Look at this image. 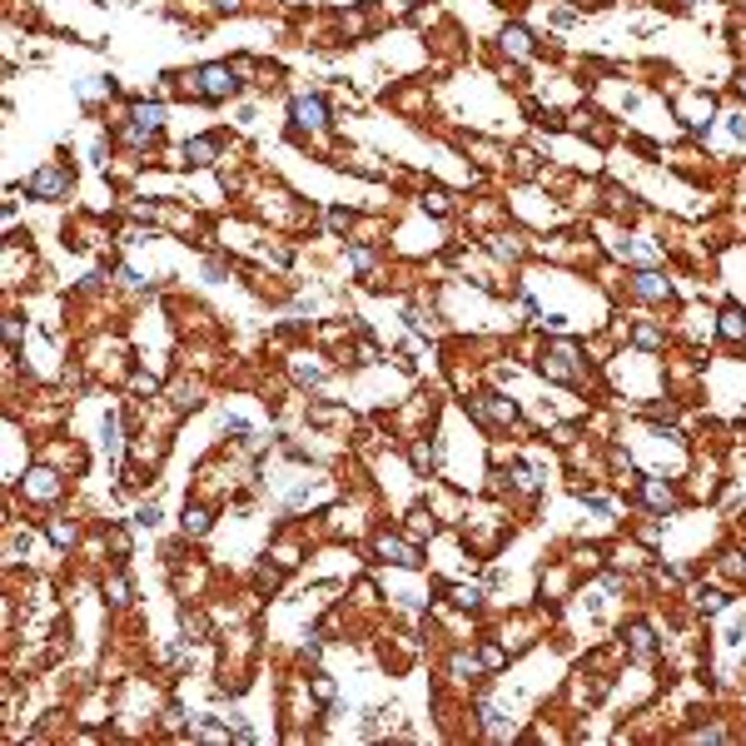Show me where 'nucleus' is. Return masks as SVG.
<instances>
[{
  "instance_id": "1",
  "label": "nucleus",
  "mask_w": 746,
  "mask_h": 746,
  "mask_svg": "<svg viewBox=\"0 0 746 746\" xmlns=\"http://www.w3.org/2000/svg\"><path fill=\"white\" fill-rule=\"evenodd\" d=\"M30 195L35 199H70V169H60V164L35 169L30 175Z\"/></svg>"
},
{
  "instance_id": "2",
  "label": "nucleus",
  "mask_w": 746,
  "mask_h": 746,
  "mask_svg": "<svg viewBox=\"0 0 746 746\" xmlns=\"http://www.w3.org/2000/svg\"><path fill=\"white\" fill-rule=\"evenodd\" d=\"M195 80H199L195 90H199L204 100H229L234 90H239V75H234L229 65H204V70H199Z\"/></svg>"
},
{
  "instance_id": "3",
  "label": "nucleus",
  "mask_w": 746,
  "mask_h": 746,
  "mask_svg": "<svg viewBox=\"0 0 746 746\" xmlns=\"http://www.w3.org/2000/svg\"><path fill=\"white\" fill-rule=\"evenodd\" d=\"M378 558H383V562H398V567H418V547L383 532V538H378Z\"/></svg>"
},
{
  "instance_id": "4",
  "label": "nucleus",
  "mask_w": 746,
  "mask_h": 746,
  "mask_svg": "<svg viewBox=\"0 0 746 746\" xmlns=\"http://www.w3.org/2000/svg\"><path fill=\"white\" fill-rule=\"evenodd\" d=\"M294 120L298 124H329V105L318 100V95H298L294 100Z\"/></svg>"
},
{
  "instance_id": "5",
  "label": "nucleus",
  "mask_w": 746,
  "mask_h": 746,
  "mask_svg": "<svg viewBox=\"0 0 746 746\" xmlns=\"http://www.w3.org/2000/svg\"><path fill=\"white\" fill-rule=\"evenodd\" d=\"M642 503L657 507V513H667V507H677V493L667 483H657V478H642Z\"/></svg>"
},
{
  "instance_id": "6",
  "label": "nucleus",
  "mask_w": 746,
  "mask_h": 746,
  "mask_svg": "<svg viewBox=\"0 0 746 746\" xmlns=\"http://www.w3.org/2000/svg\"><path fill=\"white\" fill-rule=\"evenodd\" d=\"M632 289L642 294V298H667V294H672V284H667V279H662V274H657V269H642V274H637V284H632Z\"/></svg>"
},
{
  "instance_id": "7",
  "label": "nucleus",
  "mask_w": 746,
  "mask_h": 746,
  "mask_svg": "<svg viewBox=\"0 0 746 746\" xmlns=\"http://www.w3.org/2000/svg\"><path fill=\"white\" fill-rule=\"evenodd\" d=\"M160 120H164V105H149V100H140V105H135V130L155 135V130H160Z\"/></svg>"
},
{
  "instance_id": "8",
  "label": "nucleus",
  "mask_w": 746,
  "mask_h": 746,
  "mask_svg": "<svg viewBox=\"0 0 746 746\" xmlns=\"http://www.w3.org/2000/svg\"><path fill=\"white\" fill-rule=\"evenodd\" d=\"M184 160H189V164H215V140H209V135H195V140L184 144Z\"/></svg>"
},
{
  "instance_id": "9",
  "label": "nucleus",
  "mask_w": 746,
  "mask_h": 746,
  "mask_svg": "<svg viewBox=\"0 0 746 746\" xmlns=\"http://www.w3.org/2000/svg\"><path fill=\"white\" fill-rule=\"evenodd\" d=\"M503 50H507V55H532V35H527L523 25H507V30H503Z\"/></svg>"
},
{
  "instance_id": "10",
  "label": "nucleus",
  "mask_w": 746,
  "mask_h": 746,
  "mask_svg": "<svg viewBox=\"0 0 746 746\" xmlns=\"http://www.w3.org/2000/svg\"><path fill=\"white\" fill-rule=\"evenodd\" d=\"M721 338H746V314L736 304L721 309Z\"/></svg>"
},
{
  "instance_id": "11",
  "label": "nucleus",
  "mask_w": 746,
  "mask_h": 746,
  "mask_svg": "<svg viewBox=\"0 0 746 746\" xmlns=\"http://www.w3.org/2000/svg\"><path fill=\"white\" fill-rule=\"evenodd\" d=\"M627 637H632V652H637V657H652V632H647L642 622H637Z\"/></svg>"
},
{
  "instance_id": "12",
  "label": "nucleus",
  "mask_w": 746,
  "mask_h": 746,
  "mask_svg": "<svg viewBox=\"0 0 746 746\" xmlns=\"http://www.w3.org/2000/svg\"><path fill=\"white\" fill-rule=\"evenodd\" d=\"M204 527H209V513H204V507H184V532H195V538H199Z\"/></svg>"
},
{
  "instance_id": "13",
  "label": "nucleus",
  "mask_w": 746,
  "mask_h": 746,
  "mask_svg": "<svg viewBox=\"0 0 746 746\" xmlns=\"http://www.w3.org/2000/svg\"><path fill=\"white\" fill-rule=\"evenodd\" d=\"M632 338H637L642 349H662V333H657L652 324H637V329H632Z\"/></svg>"
},
{
  "instance_id": "14",
  "label": "nucleus",
  "mask_w": 746,
  "mask_h": 746,
  "mask_svg": "<svg viewBox=\"0 0 746 746\" xmlns=\"http://www.w3.org/2000/svg\"><path fill=\"white\" fill-rule=\"evenodd\" d=\"M518 175H523V179L538 175V155H532V149H518Z\"/></svg>"
},
{
  "instance_id": "15",
  "label": "nucleus",
  "mask_w": 746,
  "mask_h": 746,
  "mask_svg": "<svg viewBox=\"0 0 746 746\" xmlns=\"http://www.w3.org/2000/svg\"><path fill=\"white\" fill-rule=\"evenodd\" d=\"M30 493H35V498H55V483H50V473H35Z\"/></svg>"
},
{
  "instance_id": "16",
  "label": "nucleus",
  "mask_w": 746,
  "mask_h": 746,
  "mask_svg": "<svg viewBox=\"0 0 746 746\" xmlns=\"http://www.w3.org/2000/svg\"><path fill=\"white\" fill-rule=\"evenodd\" d=\"M135 523H140V527H155V523H160V507H155V503H144L140 513H135Z\"/></svg>"
},
{
  "instance_id": "17",
  "label": "nucleus",
  "mask_w": 746,
  "mask_h": 746,
  "mask_svg": "<svg viewBox=\"0 0 746 746\" xmlns=\"http://www.w3.org/2000/svg\"><path fill=\"white\" fill-rule=\"evenodd\" d=\"M423 209H433V215H443V209H448V195H443V189H433V195H423Z\"/></svg>"
},
{
  "instance_id": "18",
  "label": "nucleus",
  "mask_w": 746,
  "mask_h": 746,
  "mask_svg": "<svg viewBox=\"0 0 746 746\" xmlns=\"http://www.w3.org/2000/svg\"><path fill=\"white\" fill-rule=\"evenodd\" d=\"M50 538H55L60 547H65V542L75 538V527H70V523H50Z\"/></svg>"
},
{
  "instance_id": "19",
  "label": "nucleus",
  "mask_w": 746,
  "mask_h": 746,
  "mask_svg": "<svg viewBox=\"0 0 746 746\" xmlns=\"http://www.w3.org/2000/svg\"><path fill=\"white\" fill-rule=\"evenodd\" d=\"M224 428L239 438V443H249V423H244V418H224Z\"/></svg>"
},
{
  "instance_id": "20",
  "label": "nucleus",
  "mask_w": 746,
  "mask_h": 746,
  "mask_svg": "<svg viewBox=\"0 0 746 746\" xmlns=\"http://www.w3.org/2000/svg\"><path fill=\"white\" fill-rule=\"evenodd\" d=\"M701 607H707V612H721V607H727V597H721V592H701Z\"/></svg>"
},
{
  "instance_id": "21",
  "label": "nucleus",
  "mask_w": 746,
  "mask_h": 746,
  "mask_svg": "<svg viewBox=\"0 0 746 746\" xmlns=\"http://www.w3.org/2000/svg\"><path fill=\"white\" fill-rule=\"evenodd\" d=\"M413 463H418V468H433L438 453H433V448H413Z\"/></svg>"
},
{
  "instance_id": "22",
  "label": "nucleus",
  "mask_w": 746,
  "mask_h": 746,
  "mask_svg": "<svg viewBox=\"0 0 746 746\" xmlns=\"http://www.w3.org/2000/svg\"><path fill=\"white\" fill-rule=\"evenodd\" d=\"M493 254H503V259H518L523 249H518V244H507V239H493Z\"/></svg>"
},
{
  "instance_id": "23",
  "label": "nucleus",
  "mask_w": 746,
  "mask_h": 746,
  "mask_svg": "<svg viewBox=\"0 0 746 746\" xmlns=\"http://www.w3.org/2000/svg\"><path fill=\"white\" fill-rule=\"evenodd\" d=\"M572 20H578V10H567V6L552 10V25H572Z\"/></svg>"
},
{
  "instance_id": "24",
  "label": "nucleus",
  "mask_w": 746,
  "mask_h": 746,
  "mask_svg": "<svg viewBox=\"0 0 746 746\" xmlns=\"http://www.w3.org/2000/svg\"><path fill=\"white\" fill-rule=\"evenodd\" d=\"M453 602H458V607H473V602H478V592H473V587H458V592H453Z\"/></svg>"
},
{
  "instance_id": "25",
  "label": "nucleus",
  "mask_w": 746,
  "mask_h": 746,
  "mask_svg": "<svg viewBox=\"0 0 746 746\" xmlns=\"http://www.w3.org/2000/svg\"><path fill=\"white\" fill-rule=\"evenodd\" d=\"M314 692H318V701H329L333 696V681L329 677H314Z\"/></svg>"
},
{
  "instance_id": "26",
  "label": "nucleus",
  "mask_w": 746,
  "mask_h": 746,
  "mask_svg": "<svg viewBox=\"0 0 746 746\" xmlns=\"http://www.w3.org/2000/svg\"><path fill=\"white\" fill-rule=\"evenodd\" d=\"M349 219H353L349 209H333V215H329V224H333V229H349Z\"/></svg>"
},
{
  "instance_id": "27",
  "label": "nucleus",
  "mask_w": 746,
  "mask_h": 746,
  "mask_svg": "<svg viewBox=\"0 0 746 746\" xmlns=\"http://www.w3.org/2000/svg\"><path fill=\"white\" fill-rule=\"evenodd\" d=\"M727 130H732L736 140H746V120H741V115H732V120H727Z\"/></svg>"
},
{
  "instance_id": "28",
  "label": "nucleus",
  "mask_w": 746,
  "mask_h": 746,
  "mask_svg": "<svg viewBox=\"0 0 746 746\" xmlns=\"http://www.w3.org/2000/svg\"><path fill=\"white\" fill-rule=\"evenodd\" d=\"M294 373H298V378H304V383H318V369H314V364H298Z\"/></svg>"
},
{
  "instance_id": "29",
  "label": "nucleus",
  "mask_w": 746,
  "mask_h": 746,
  "mask_svg": "<svg viewBox=\"0 0 746 746\" xmlns=\"http://www.w3.org/2000/svg\"><path fill=\"white\" fill-rule=\"evenodd\" d=\"M215 6H224V10H239V0H215Z\"/></svg>"
},
{
  "instance_id": "30",
  "label": "nucleus",
  "mask_w": 746,
  "mask_h": 746,
  "mask_svg": "<svg viewBox=\"0 0 746 746\" xmlns=\"http://www.w3.org/2000/svg\"><path fill=\"white\" fill-rule=\"evenodd\" d=\"M736 90H741V95H746V75H741V80H736Z\"/></svg>"
}]
</instances>
